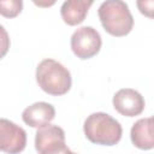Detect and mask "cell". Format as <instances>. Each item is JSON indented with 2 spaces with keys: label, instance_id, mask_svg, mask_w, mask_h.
<instances>
[{
  "label": "cell",
  "instance_id": "cell-1",
  "mask_svg": "<svg viewBox=\"0 0 154 154\" xmlns=\"http://www.w3.org/2000/svg\"><path fill=\"white\" fill-rule=\"evenodd\" d=\"M83 131L91 143L101 146H116L123 135L120 123L103 112L88 116L84 120Z\"/></svg>",
  "mask_w": 154,
  "mask_h": 154
},
{
  "label": "cell",
  "instance_id": "cell-2",
  "mask_svg": "<svg viewBox=\"0 0 154 154\" xmlns=\"http://www.w3.org/2000/svg\"><path fill=\"white\" fill-rule=\"evenodd\" d=\"M36 82L47 94L60 96L71 89L70 71L54 59H43L36 69Z\"/></svg>",
  "mask_w": 154,
  "mask_h": 154
},
{
  "label": "cell",
  "instance_id": "cell-3",
  "mask_svg": "<svg viewBox=\"0 0 154 154\" xmlns=\"http://www.w3.org/2000/svg\"><path fill=\"white\" fill-rule=\"evenodd\" d=\"M99 18L103 29L112 36L122 37L134 28V17L123 0H106L99 7Z\"/></svg>",
  "mask_w": 154,
  "mask_h": 154
},
{
  "label": "cell",
  "instance_id": "cell-4",
  "mask_svg": "<svg viewBox=\"0 0 154 154\" xmlns=\"http://www.w3.org/2000/svg\"><path fill=\"white\" fill-rule=\"evenodd\" d=\"M35 149L40 154L71 153L65 143V132L58 125L46 124L37 128L35 134Z\"/></svg>",
  "mask_w": 154,
  "mask_h": 154
},
{
  "label": "cell",
  "instance_id": "cell-5",
  "mask_svg": "<svg viewBox=\"0 0 154 154\" xmlns=\"http://www.w3.org/2000/svg\"><path fill=\"white\" fill-rule=\"evenodd\" d=\"M101 45V36L93 26H81L71 36V49L82 60L95 57L100 52Z\"/></svg>",
  "mask_w": 154,
  "mask_h": 154
},
{
  "label": "cell",
  "instance_id": "cell-6",
  "mask_svg": "<svg viewBox=\"0 0 154 154\" xmlns=\"http://www.w3.org/2000/svg\"><path fill=\"white\" fill-rule=\"evenodd\" d=\"M25 146V130L8 119L0 118V150L16 154L23 152Z\"/></svg>",
  "mask_w": 154,
  "mask_h": 154
},
{
  "label": "cell",
  "instance_id": "cell-7",
  "mask_svg": "<svg viewBox=\"0 0 154 154\" xmlns=\"http://www.w3.org/2000/svg\"><path fill=\"white\" fill-rule=\"evenodd\" d=\"M114 109L124 117H136L140 116L144 109V99L135 89L124 88L118 90L113 96Z\"/></svg>",
  "mask_w": 154,
  "mask_h": 154
},
{
  "label": "cell",
  "instance_id": "cell-8",
  "mask_svg": "<svg viewBox=\"0 0 154 154\" xmlns=\"http://www.w3.org/2000/svg\"><path fill=\"white\" fill-rule=\"evenodd\" d=\"M55 117V108L45 101L35 102L28 106L23 113L22 119L23 122L29 125L30 128H41L48 123H51Z\"/></svg>",
  "mask_w": 154,
  "mask_h": 154
},
{
  "label": "cell",
  "instance_id": "cell-9",
  "mask_svg": "<svg viewBox=\"0 0 154 154\" xmlns=\"http://www.w3.org/2000/svg\"><path fill=\"white\" fill-rule=\"evenodd\" d=\"M130 138L138 149L148 150L154 147V122L152 117L138 119L131 128Z\"/></svg>",
  "mask_w": 154,
  "mask_h": 154
},
{
  "label": "cell",
  "instance_id": "cell-10",
  "mask_svg": "<svg viewBox=\"0 0 154 154\" xmlns=\"http://www.w3.org/2000/svg\"><path fill=\"white\" fill-rule=\"evenodd\" d=\"M94 0H66L60 7V14L64 20L70 26L81 24L87 14L88 10L93 5Z\"/></svg>",
  "mask_w": 154,
  "mask_h": 154
},
{
  "label": "cell",
  "instance_id": "cell-11",
  "mask_svg": "<svg viewBox=\"0 0 154 154\" xmlns=\"http://www.w3.org/2000/svg\"><path fill=\"white\" fill-rule=\"evenodd\" d=\"M23 10V0H0V14L5 18H16Z\"/></svg>",
  "mask_w": 154,
  "mask_h": 154
},
{
  "label": "cell",
  "instance_id": "cell-12",
  "mask_svg": "<svg viewBox=\"0 0 154 154\" xmlns=\"http://www.w3.org/2000/svg\"><path fill=\"white\" fill-rule=\"evenodd\" d=\"M136 5L138 11L148 17L153 18V12H154V0H136Z\"/></svg>",
  "mask_w": 154,
  "mask_h": 154
},
{
  "label": "cell",
  "instance_id": "cell-13",
  "mask_svg": "<svg viewBox=\"0 0 154 154\" xmlns=\"http://www.w3.org/2000/svg\"><path fill=\"white\" fill-rule=\"evenodd\" d=\"M10 36L6 29L0 24V59H2L10 49Z\"/></svg>",
  "mask_w": 154,
  "mask_h": 154
},
{
  "label": "cell",
  "instance_id": "cell-14",
  "mask_svg": "<svg viewBox=\"0 0 154 154\" xmlns=\"http://www.w3.org/2000/svg\"><path fill=\"white\" fill-rule=\"evenodd\" d=\"M36 6L41 7V8H48V7H52L57 0H31Z\"/></svg>",
  "mask_w": 154,
  "mask_h": 154
}]
</instances>
